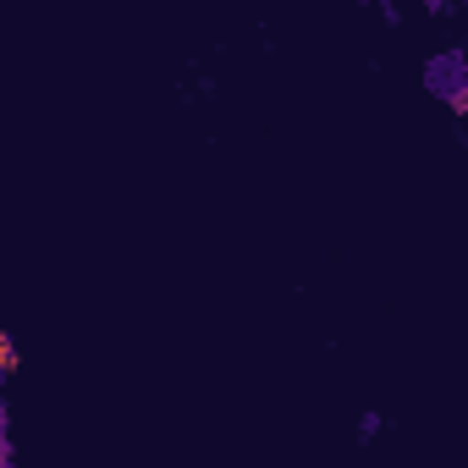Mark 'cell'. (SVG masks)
<instances>
[{"instance_id":"6da1fadb","label":"cell","mask_w":468,"mask_h":468,"mask_svg":"<svg viewBox=\"0 0 468 468\" xmlns=\"http://www.w3.org/2000/svg\"><path fill=\"white\" fill-rule=\"evenodd\" d=\"M12 369H17V353H12V336H6V331H0V380H6Z\"/></svg>"},{"instance_id":"7a4b0ae2","label":"cell","mask_w":468,"mask_h":468,"mask_svg":"<svg viewBox=\"0 0 468 468\" xmlns=\"http://www.w3.org/2000/svg\"><path fill=\"white\" fill-rule=\"evenodd\" d=\"M0 435H6V408H0Z\"/></svg>"}]
</instances>
